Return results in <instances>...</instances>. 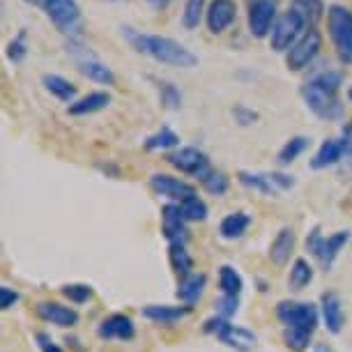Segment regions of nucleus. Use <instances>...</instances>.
Returning <instances> with one entry per match:
<instances>
[{"mask_svg": "<svg viewBox=\"0 0 352 352\" xmlns=\"http://www.w3.org/2000/svg\"><path fill=\"white\" fill-rule=\"evenodd\" d=\"M120 32H122V37L129 42L131 49L152 58V60L162 63V65H170V67H180V69H191L198 65L196 53L173 37L145 35V32L131 28V25H122Z\"/></svg>", "mask_w": 352, "mask_h": 352, "instance_id": "1", "label": "nucleus"}, {"mask_svg": "<svg viewBox=\"0 0 352 352\" xmlns=\"http://www.w3.org/2000/svg\"><path fill=\"white\" fill-rule=\"evenodd\" d=\"M51 23L69 39H81L83 35V14L76 0H42L39 5Z\"/></svg>", "mask_w": 352, "mask_h": 352, "instance_id": "2", "label": "nucleus"}, {"mask_svg": "<svg viewBox=\"0 0 352 352\" xmlns=\"http://www.w3.org/2000/svg\"><path fill=\"white\" fill-rule=\"evenodd\" d=\"M67 53L74 58L76 69L81 72L85 78L102 85H113L116 83V74L104 60H99L95 53L90 51V46H85L81 39H69L67 42Z\"/></svg>", "mask_w": 352, "mask_h": 352, "instance_id": "3", "label": "nucleus"}, {"mask_svg": "<svg viewBox=\"0 0 352 352\" xmlns=\"http://www.w3.org/2000/svg\"><path fill=\"white\" fill-rule=\"evenodd\" d=\"M327 30L343 63H352V12L343 5L327 8Z\"/></svg>", "mask_w": 352, "mask_h": 352, "instance_id": "4", "label": "nucleus"}, {"mask_svg": "<svg viewBox=\"0 0 352 352\" xmlns=\"http://www.w3.org/2000/svg\"><path fill=\"white\" fill-rule=\"evenodd\" d=\"M307 23H304V19L297 14L295 10H288L283 12V14H278L274 28L270 32V46L272 51L276 53H288L292 46L297 44V39H300L304 32H307Z\"/></svg>", "mask_w": 352, "mask_h": 352, "instance_id": "5", "label": "nucleus"}, {"mask_svg": "<svg viewBox=\"0 0 352 352\" xmlns=\"http://www.w3.org/2000/svg\"><path fill=\"white\" fill-rule=\"evenodd\" d=\"M276 316L285 327L307 331V334H314L316 327H318V311H316L314 304L281 302L276 307Z\"/></svg>", "mask_w": 352, "mask_h": 352, "instance_id": "6", "label": "nucleus"}, {"mask_svg": "<svg viewBox=\"0 0 352 352\" xmlns=\"http://www.w3.org/2000/svg\"><path fill=\"white\" fill-rule=\"evenodd\" d=\"M322 49V35L318 28H309L304 35L297 39V44L285 53V65L292 72H300L304 67H309L316 60V56Z\"/></svg>", "mask_w": 352, "mask_h": 352, "instance_id": "7", "label": "nucleus"}, {"mask_svg": "<svg viewBox=\"0 0 352 352\" xmlns=\"http://www.w3.org/2000/svg\"><path fill=\"white\" fill-rule=\"evenodd\" d=\"M276 0H249L247 8V23L249 32L256 39L270 37L272 28L276 23Z\"/></svg>", "mask_w": 352, "mask_h": 352, "instance_id": "8", "label": "nucleus"}, {"mask_svg": "<svg viewBox=\"0 0 352 352\" xmlns=\"http://www.w3.org/2000/svg\"><path fill=\"white\" fill-rule=\"evenodd\" d=\"M302 97H304V102H307L309 109L314 111L318 118H322V120H341L343 106L336 99L334 92L320 90V88H316V85L307 83L302 88Z\"/></svg>", "mask_w": 352, "mask_h": 352, "instance_id": "9", "label": "nucleus"}, {"mask_svg": "<svg viewBox=\"0 0 352 352\" xmlns=\"http://www.w3.org/2000/svg\"><path fill=\"white\" fill-rule=\"evenodd\" d=\"M205 331H212V334H217V338H221V341L228 345V348H235V350H240V352L254 350V345H256V336L251 334L249 329L235 327V324L226 322V318L208 320V322H205Z\"/></svg>", "mask_w": 352, "mask_h": 352, "instance_id": "10", "label": "nucleus"}, {"mask_svg": "<svg viewBox=\"0 0 352 352\" xmlns=\"http://www.w3.org/2000/svg\"><path fill=\"white\" fill-rule=\"evenodd\" d=\"M240 182L244 187L261 191L265 196H274L278 191H285L295 184V180L290 175H283V173H249V170L240 173Z\"/></svg>", "mask_w": 352, "mask_h": 352, "instance_id": "11", "label": "nucleus"}, {"mask_svg": "<svg viewBox=\"0 0 352 352\" xmlns=\"http://www.w3.org/2000/svg\"><path fill=\"white\" fill-rule=\"evenodd\" d=\"M166 162H168L173 168H177L180 173H187V175L203 177L205 173L210 170L208 155H205L203 150H198V148H180V150L170 152V155L166 157Z\"/></svg>", "mask_w": 352, "mask_h": 352, "instance_id": "12", "label": "nucleus"}, {"mask_svg": "<svg viewBox=\"0 0 352 352\" xmlns=\"http://www.w3.org/2000/svg\"><path fill=\"white\" fill-rule=\"evenodd\" d=\"M150 187L155 194L170 198V201H175V203H184L196 196V189L191 187L189 182L180 180V177L166 175V173H155V175L150 177Z\"/></svg>", "mask_w": 352, "mask_h": 352, "instance_id": "13", "label": "nucleus"}, {"mask_svg": "<svg viewBox=\"0 0 352 352\" xmlns=\"http://www.w3.org/2000/svg\"><path fill=\"white\" fill-rule=\"evenodd\" d=\"M235 19H237L235 0H210L205 21H208V30L212 35H221V32H226L232 23H235Z\"/></svg>", "mask_w": 352, "mask_h": 352, "instance_id": "14", "label": "nucleus"}, {"mask_svg": "<svg viewBox=\"0 0 352 352\" xmlns=\"http://www.w3.org/2000/svg\"><path fill=\"white\" fill-rule=\"evenodd\" d=\"M348 240H350V235L341 230V232H334V235L327 237V240H322L320 235H314L307 244H309V249L318 256V261L322 263V267H329V265L336 261L338 251L348 244Z\"/></svg>", "mask_w": 352, "mask_h": 352, "instance_id": "15", "label": "nucleus"}, {"mask_svg": "<svg viewBox=\"0 0 352 352\" xmlns=\"http://www.w3.org/2000/svg\"><path fill=\"white\" fill-rule=\"evenodd\" d=\"M37 316L42 318L44 322L58 324V327H74L78 322L76 311L69 307H63V304H58V302H39Z\"/></svg>", "mask_w": 352, "mask_h": 352, "instance_id": "16", "label": "nucleus"}, {"mask_svg": "<svg viewBox=\"0 0 352 352\" xmlns=\"http://www.w3.org/2000/svg\"><path fill=\"white\" fill-rule=\"evenodd\" d=\"M97 334H99V338H120V341H129V338H134L136 329H134V322H131L129 316L116 314V316H109L106 320H102Z\"/></svg>", "mask_w": 352, "mask_h": 352, "instance_id": "17", "label": "nucleus"}, {"mask_svg": "<svg viewBox=\"0 0 352 352\" xmlns=\"http://www.w3.org/2000/svg\"><path fill=\"white\" fill-rule=\"evenodd\" d=\"M162 217H164V235L168 237L170 244H184V240H187V228H184V217L180 212V205H166Z\"/></svg>", "mask_w": 352, "mask_h": 352, "instance_id": "18", "label": "nucleus"}, {"mask_svg": "<svg viewBox=\"0 0 352 352\" xmlns=\"http://www.w3.org/2000/svg\"><path fill=\"white\" fill-rule=\"evenodd\" d=\"M343 152H345L343 141H334V138H329V141H324L320 145V150L316 152V157L311 159V168H314V170L329 168V166L341 162Z\"/></svg>", "mask_w": 352, "mask_h": 352, "instance_id": "19", "label": "nucleus"}, {"mask_svg": "<svg viewBox=\"0 0 352 352\" xmlns=\"http://www.w3.org/2000/svg\"><path fill=\"white\" fill-rule=\"evenodd\" d=\"M111 104L109 92H90L81 99H76L74 104H69V116H90V113L104 111Z\"/></svg>", "mask_w": 352, "mask_h": 352, "instance_id": "20", "label": "nucleus"}, {"mask_svg": "<svg viewBox=\"0 0 352 352\" xmlns=\"http://www.w3.org/2000/svg\"><path fill=\"white\" fill-rule=\"evenodd\" d=\"M143 318L162 324L168 322H177L182 320L184 316H189V307H166V304H150V307H143Z\"/></svg>", "mask_w": 352, "mask_h": 352, "instance_id": "21", "label": "nucleus"}, {"mask_svg": "<svg viewBox=\"0 0 352 352\" xmlns=\"http://www.w3.org/2000/svg\"><path fill=\"white\" fill-rule=\"evenodd\" d=\"M322 318L324 324L331 334H338L343 327V309H341V300L334 292H324L322 295Z\"/></svg>", "mask_w": 352, "mask_h": 352, "instance_id": "22", "label": "nucleus"}, {"mask_svg": "<svg viewBox=\"0 0 352 352\" xmlns=\"http://www.w3.org/2000/svg\"><path fill=\"white\" fill-rule=\"evenodd\" d=\"M42 83H44V88L49 90L56 99H60V102L74 104L76 85L72 83L69 78H65V76H60V74H44V76H42Z\"/></svg>", "mask_w": 352, "mask_h": 352, "instance_id": "23", "label": "nucleus"}, {"mask_svg": "<svg viewBox=\"0 0 352 352\" xmlns=\"http://www.w3.org/2000/svg\"><path fill=\"white\" fill-rule=\"evenodd\" d=\"M292 247H295V232H292L290 228H281L278 230V235L274 237V242H272V247H270V258L276 265H285L290 254H292Z\"/></svg>", "mask_w": 352, "mask_h": 352, "instance_id": "24", "label": "nucleus"}, {"mask_svg": "<svg viewBox=\"0 0 352 352\" xmlns=\"http://www.w3.org/2000/svg\"><path fill=\"white\" fill-rule=\"evenodd\" d=\"M290 8L304 19L307 28H316L318 21H320V19L327 14V10H324L322 0H292Z\"/></svg>", "mask_w": 352, "mask_h": 352, "instance_id": "25", "label": "nucleus"}, {"mask_svg": "<svg viewBox=\"0 0 352 352\" xmlns=\"http://www.w3.org/2000/svg\"><path fill=\"white\" fill-rule=\"evenodd\" d=\"M251 223V219L247 212H232L221 221L219 226V232H221L223 240H237V237H242L244 232H247Z\"/></svg>", "mask_w": 352, "mask_h": 352, "instance_id": "26", "label": "nucleus"}, {"mask_svg": "<svg viewBox=\"0 0 352 352\" xmlns=\"http://www.w3.org/2000/svg\"><path fill=\"white\" fill-rule=\"evenodd\" d=\"M205 281H208V276H205V274H189V276H184L182 281H180V288H177V297H180L184 304H194L198 297L203 295Z\"/></svg>", "mask_w": 352, "mask_h": 352, "instance_id": "27", "label": "nucleus"}, {"mask_svg": "<svg viewBox=\"0 0 352 352\" xmlns=\"http://www.w3.org/2000/svg\"><path fill=\"white\" fill-rule=\"evenodd\" d=\"M208 14L205 8V0H184V10H182V28L184 30H196L201 25L203 16Z\"/></svg>", "mask_w": 352, "mask_h": 352, "instance_id": "28", "label": "nucleus"}, {"mask_svg": "<svg viewBox=\"0 0 352 352\" xmlns=\"http://www.w3.org/2000/svg\"><path fill=\"white\" fill-rule=\"evenodd\" d=\"M219 288L223 290V295L228 297H237L244 288V281L242 276L237 274L235 267H230V265H223L221 270H219Z\"/></svg>", "mask_w": 352, "mask_h": 352, "instance_id": "29", "label": "nucleus"}, {"mask_svg": "<svg viewBox=\"0 0 352 352\" xmlns=\"http://www.w3.org/2000/svg\"><path fill=\"white\" fill-rule=\"evenodd\" d=\"M168 258H170V267L182 278L191 274V270H194V258L189 256V251L184 249V244H170Z\"/></svg>", "mask_w": 352, "mask_h": 352, "instance_id": "30", "label": "nucleus"}, {"mask_svg": "<svg viewBox=\"0 0 352 352\" xmlns=\"http://www.w3.org/2000/svg\"><path fill=\"white\" fill-rule=\"evenodd\" d=\"M152 81L157 83V90H159V99H162V104L166 106L168 111H177L182 106V92L177 88L175 83L170 81H159V78H152Z\"/></svg>", "mask_w": 352, "mask_h": 352, "instance_id": "31", "label": "nucleus"}, {"mask_svg": "<svg viewBox=\"0 0 352 352\" xmlns=\"http://www.w3.org/2000/svg\"><path fill=\"white\" fill-rule=\"evenodd\" d=\"M309 143H311V138H307V136H292L290 141L285 143L281 150H278V164H281V166L292 164L304 150L309 148Z\"/></svg>", "mask_w": 352, "mask_h": 352, "instance_id": "32", "label": "nucleus"}, {"mask_svg": "<svg viewBox=\"0 0 352 352\" xmlns=\"http://www.w3.org/2000/svg\"><path fill=\"white\" fill-rule=\"evenodd\" d=\"M180 143V136L175 134L170 127H162L157 134L145 138V150H170Z\"/></svg>", "mask_w": 352, "mask_h": 352, "instance_id": "33", "label": "nucleus"}, {"mask_svg": "<svg viewBox=\"0 0 352 352\" xmlns=\"http://www.w3.org/2000/svg\"><path fill=\"white\" fill-rule=\"evenodd\" d=\"M201 182H203L205 191H208V194H212V196H223L226 191H228V187H230V180L226 177V173L212 170V168L201 177Z\"/></svg>", "mask_w": 352, "mask_h": 352, "instance_id": "34", "label": "nucleus"}, {"mask_svg": "<svg viewBox=\"0 0 352 352\" xmlns=\"http://www.w3.org/2000/svg\"><path fill=\"white\" fill-rule=\"evenodd\" d=\"M311 281H314V267H311L304 258H297L290 270V285L295 290H302L304 285H309Z\"/></svg>", "mask_w": 352, "mask_h": 352, "instance_id": "35", "label": "nucleus"}, {"mask_svg": "<svg viewBox=\"0 0 352 352\" xmlns=\"http://www.w3.org/2000/svg\"><path fill=\"white\" fill-rule=\"evenodd\" d=\"M311 85H316V88L320 90H327V92H338V88L343 85V74L341 72H334V69H324L320 74H316L314 78L309 81Z\"/></svg>", "mask_w": 352, "mask_h": 352, "instance_id": "36", "label": "nucleus"}, {"mask_svg": "<svg viewBox=\"0 0 352 352\" xmlns=\"http://www.w3.org/2000/svg\"><path fill=\"white\" fill-rule=\"evenodd\" d=\"M177 205H180L184 221H203V219L208 217V205H205L198 196L189 198V201H184V203H177Z\"/></svg>", "mask_w": 352, "mask_h": 352, "instance_id": "37", "label": "nucleus"}, {"mask_svg": "<svg viewBox=\"0 0 352 352\" xmlns=\"http://www.w3.org/2000/svg\"><path fill=\"white\" fill-rule=\"evenodd\" d=\"M283 341H285V345H288L290 350L304 352L309 348V343H311V334H307V331H300V329L285 327L283 329Z\"/></svg>", "mask_w": 352, "mask_h": 352, "instance_id": "38", "label": "nucleus"}, {"mask_svg": "<svg viewBox=\"0 0 352 352\" xmlns=\"http://www.w3.org/2000/svg\"><path fill=\"white\" fill-rule=\"evenodd\" d=\"M25 56H28V44H25V28H23L14 39H10V44H8V58L16 65V63H23Z\"/></svg>", "mask_w": 352, "mask_h": 352, "instance_id": "39", "label": "nucleus"}, {"mask_svg": "<svg viewBox=\"0 0 352 352\" xmlns=\"http://www.w3.org/2000/svg\"><path fill=\"white\" fill-rule=\"evenodd\" d=\"M63 295L67 297L69 302L83 304V302H88L92 297V288H90V285H83V283H72V285H65Z\"/></svg>", "mask_w": 352, "mask_h": 352, "instance_id": "40", "label": "nucleus"}, {"mask_svg": "<svg viewBox=\"0 0 352 352\" xmlns=\"http://www.w3.org/2000/svg\"><path fill=\"white\" fill-rule=\"evenodd\" d=\"M232 116H235V120L240 122V124H256V120H258V113L256 111H249L247 106H237L235 111H232Z\"/></svg>", "mask_w": 352, "mask_h": 352, "instance_id": "41", "label": "nucleus"}, {"mask_svg": "<svg viewBox=\"0 0 352 352\" xmlns=\"http://www.w3.org/2000/svg\"><path fill=\"white\" fill-rule=\"evenodd\" d=\"M16 302H19V292L8 288V285H3V288H0V307L8 311V309L14 307Z\"/></svg>", "mask_w": 352, "mask_h": 352, "instance_id": "42", "label": "nucleus"}, {"mask_svg": "<svg viewBox=\"0 0 352 352\" xmlns=\"http://www.w3.org/2000/svg\"><path fill=\"white\" fill-rule=\"evenodd\" d=\"M237 311V297H228L223 295V300L219 302V314H221V318H228Z\"/></svg>", "mask_w": 352, "mask_h": 352, "instance_id": "43", "label": "nucleus"}, {"mask_svg": "<svg viewBox=\"0 0 352 352\" xmlns=\"http://www.w3.org/2000/svg\"><path fill=\"white\" fill-rule=\"evenodd\" d=\"M37 341H39V348H42V352H63L56 343L49 341V336L39 334V336H37Z\"/></svg>", "mask_w": 352, "mask_h": 352, "instance_id": "44", "label": "nucleus"}, {"mask_svg": "<svg viewBox=\"0 0 352 352\" xmlns=\"http://www.w3.org/2000/svg\"><path fill=\"white\" fill-rule=\"evenodd\" d=\"M148 3H150V8H152V10H164L166 5L170 3V0H148Z\"/></svg>", "mask_w": 352, "mask_h": 352, "instance_id": "45", "label": "nucleus"}, {"mask_svg": "<svg viewBox=\"0 0 352 352\" xmlns=\"http://www.w3.org/2000/svg\"><path fill=\"white\" fill-rule=\"evenodd\" d=\"M25 3H30V5H42V0H25Z\"/></svg>", "mask_w": 352, "mask_h": 352, "instance_id": "46", "label": "nucleus"}, {"mask_svg": "<svg viewBox=\"0 0 352 352\" xmlns=\"http://www.w3.org/2000/svg\"><path fill=\"white\" fill-rule=\"evenodd\" d=\"M348 97H350V102H352V88H350V92H348Z\"/></svg>", "mask_w": 352, "mask_h": 352, "instance_id": "47", "label": "nucleus"}]
</instances>
